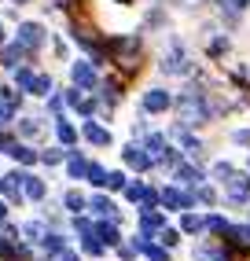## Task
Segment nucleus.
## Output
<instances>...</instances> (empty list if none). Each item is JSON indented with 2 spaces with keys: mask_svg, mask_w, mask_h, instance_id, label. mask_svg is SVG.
<instances>
[{
  "mask_svg": "<svg viewBox=\"0 0 250 261\" xmlns=\"http://www.w3.org/2000/svg\"><path fill=\"white\" fill-rule=\"evenodd\" d=\"M92 214H96V217H114V206H111V199L96 195V199H92Z\"/></svg>",
  "mask_w": 250,
  "mask_h": 261,
  "instance_id": "9d476101",
  "label": "nucleus"
},
{
  "mask_svg": "<svg viewBox=\"0 0 250 261\" xmlns=\"http://www.w3.org/2000/svg\"><path fill=\"white\" fill-rule=\"evenodd\" d=\"M41 243H44V247H48L52 254H59V250H63V236H44Z\"/></svg>",
  "mask_w": 250,
  "mask_h": 261,
  "instance_id": "dca6fc26",
  "label": "nucleus"
},
{
  "mask_svg": "<svg viewBox=\"0 0 250 261\" xmlns=\"http://www.w3.org/2000/svg\"><path fill=\"white\" fill-rule=\"evenodd\" d=\"M166 103H169V99H166L162 89H151V92L144 96V107H147V111H166Z\"/></svg>",
  "mask_w": 250,
  "mask_h": 261,
  "instance_id": "39448f33",
  "label": "nucleus"
},
{
  "mask_svg": "<svg viewBox=\"0 0 250 261\" xmlns=\"http://www.w3.org/2000/svg\"><path fill=\"white\" fill-rule=\"evenodd\" d=\"M56 133H59V140H66V144H70V140H74V129H70V125H66V121H59V125H56Z\"/></svg>",
  "mask_w": 250,
  "mask_h": 261,
  "instance_id": "a211bd4d",
  "label": "nucleus"
},
{
  "mask_svg": "<svg viewBox=\"0 0 250 261\" xmlns=\"http://www.w3.org/2000/svg\"><path fill=\"white\" fill-rule=\"evenodd\" d=\"M41 159H44V162H48V166H56V162H59V159H63V154H59V151H52V147H48V151H44V154H41Z\"/></svg>",
  "mask_w": 250,
  "mask_h": 261,
  "instance_id": "aec40b11",
  "label": "nucleus"
},
{
  "mask_svg": "<svg viewBox=\"0 0 250 261\" xmlns=\"http://www.w3.org/2000/svg\"><path fill=\"white\" fill-rule=\"evenodd\" d=\"M22 236H26V243H41L44 239V224L41 221H26L22 224Z\"/></svg>",
  "mask_w": 250,
  "mask_h": 261,
  "instance_id": "0eeeda50",
  "label": "nucleus"
},
{
  "mask_svg": "<svg viewBox=\"0 0 250 261\" xmlns=\"http://www.w3.org/2000/svg\"><path fill=\"white\" fill-rule=\"evenodd\" d=\"M99 243H103V247H121V239H118V228H114L111 221H103V224H99Z\"/></svg>",
  "mask_w": 250,
  "mask_h": 261,
  "instance_id": "20e7f679",
  "label": "nucleus"
},
{
  "mask_svg": "<svg viewBox=\"0 0 250 261\" xmlns=\"http://www.w3.org/2000/svg\"><path fill=\"white\" fill-rule=\"evenodd\" d=\"M22 51H26L22 44H11V48H8L4 56H0V59H4V66H19V59H22Z\"/></svg>",
  "mask_w": 250,
  "mask_h": 261,
  "instance_id": "ddd939ff",
  "label": "nucleus"
},
{
  "mask_svg": "<svg viewBox=\"0 0 250 261\" xmlns=\"http://www.w3.org/2000/svg\"><path fill=\"white\" fill-rule=\"evenodd\" d=\"M85 140H92V144H107V140H111V136H107V129L103 125H96V121H88V125H85Z\"/></svg>",
  "mask_w": 250,
  "mask_h": 261,
  "instance_id": "423d86ee",
  "label": "nucleus"
},
{
  "mask_svg": "<svg viewBox=\"0 0 250 261\" xmlns=\"http://www.w3.org/2000/svg\"><path fill=\"white\" fill-rule=\"evenodd\" d=\"M22 188H26V199H30V202H41V199H44V180H41V177H26Z\"/></svg>",
  "mask_w": 250,
  "mask_h": 261,
  "instance_id": "f03ea898",
  "label": "nucleus"
},
{
  "mask_svg": "<svg viewBox=\"0 0 250 261\" xmlns=\"http://www.w3.org/2000/svg\"><path fill=\"white\" fill-rule=\"evenodd\" d=\"M228 195H232V199H246V195H250V184H246V177H236V180H232Z\"/></svg>",
  "mask_w": 250,
  "mask_h": 261,
  "instance_id": "f8f14e48",
  "label": "nucleus"
},
{
  "mask_svg": "<svg viewBox=\"0 0 250 261\" xmlns=\"http://www.w3.org/2000/svg\"><path fill=\"white\" fill-rule=\"evenodd\" d=\"M0 41H4V30H0Z\"/></svg>",
  "mask_w": 250,
  "mask_h": 261,
  "instance_id": "5701e85b",
  "label": "nucleus"
},
{
  "mask_svg": "<svg viewBox=\"0 0 250 261\" xmlns=\"http://www.w3.org/2000/svg\"><path fill=\"white\" fill-rule=\"evenodd\" d=\"M107 188H121L125 184V177H121V173H107V180H103Z\"/></svg>",
  "mask_w": 250,
  "mask_h": 261,
  "instance_id": "6ab92c4d",
  "label": "nucleus"
},
{
  "mask_svg": "<svg viewBox=\"0 0 250 261\" xmlns=\"http://www.w3.org/2000/svg\"><path fill=\"white\" fill-rule=\"evenodd\" d=\"M19 44H22V48H41V44H44V26L26 22V26L19 30Z\"/></svg>",
  "mask_w": 250,
  "mask_h": 261,
  "instance_id": "f257e3e1",
  "label": "nucleus"
},
{
  "mask_svg": "<svg viewBox=\"0 0 250 261\" xmlns=\"http://www.w3.org/2000/svg\"><path fill=\"white\" fill-rule=\"evenodd\" d=\"M66 169H70V177H85L88 162H85V159H70V166H66Z\"/></svg>",
  "mask_w": 250,
  "mask_h": 261,
  "instance_id": "2eb2a0df",
  "label": "nucleus"
},
{
  "mask_svg": "<svg viewBox=\"0 0 250 261\" xmlns=\"http://www.w3.org/2000/svg\"><path fill=\"white\" fill-rule=\"evenodd\" d=\"M74 81H78V85H92V81H96V70H92L88 63H78V66H74Z\"/></svg>",
  "mask_w": 250,
  "mask_h": 261,
  "instance_id": "6e6552de",
  "label": "nucleus"
},
{
  "mask_svg": "<svg viewBox=\"0 0 250 261\" xmlns=\"http://www.w3.org/2000/svg\"><path fill=\"white\" fill-rule=\"evenodd\" d=\"M85 173H88V180H92V184H96V188H99V184H103V180H107V173H103V169H99V166H88V169H85Z\"/></svg>",
  "mask_w": 250,
  "mask_h": 261,
  "instance_id": "f3484780",
  "label": "nucleus"
},
{
  "mask_svg": "<svg viewBox=\"0 0 250 261\" xmlns=\"http://www.w3.org/2000/svg\"><path fill=\"white\" fill-rule=\"evenodd\" d=\"M15 4H22V0H15Z\"/></svg>",
  "mask_w": 250,
  "mask_h": 261,
  "instance_id": "b1692460",
  "label": "nucleus"
},
{
  "mask_svg": "<svg viewBox=\"0 0 250 261\" xmlns=\"http://www.w3.org/2000/svg\"><path fill=\"white\" fill-rule=\"evenodd\" d=\"M63 202H66V210H70V214H81V210H85V195H81V191H66Z\"/></svg>",
  "mask_w": 250,
  "mask_h": 261,
  "instance_id": "1a4fd4ad",
  "label": "nucleus"
},
{
  "mask_svg": "<svg viewBox=\"0 0 250 261\" xmlns=\"http://www.w3.org/2000/svg\"><path fill=\"white\" fill-rule=\"evenodd\" d=\"M125 162L136 166V169H147V166H151V154H144L140 147H125Z\"/></svg>",
  "mask_w": 250,
  "mask_h": 261,
  "instance_id": "7ed1b4c3",
  "label": "nucleus"
},
{
  "mask_svg": "<svg viewBox=\"0 0 250 261\" xmlns=\"http://www.w3.org/2000/svg\"><path fill=\"white\" fill-rule=\"evenodd\" d=\"M56 261H78V257H74V254H66V250H59V257H56Z\"/></svg>",
  "mask_w": 250,
  "mask_h": 261,
  "instance_id": "412c9836",
  "label": "nucleus"
},
{
  "mask_svg": "<svg viewBox=\"0 0 250 261\" xmlns=\"http://www.w3.org/2000/svg\"><path fill=\"white\" fill-rule=\"evenodd\" d=\"M4 214H8V206H4V202H0V221H4Z\"/></svg>",
  "mask_w": 250,
  "mask_h": 261,
  "instance_id": "4be33fe9",
  "label": "nucleus"
},
{
  "mask_svg": "<svg viewBox=\"0 0 250 261\" xmlns=\"http://www.w3.org/2000/svg\"><path fill=\"white\" fill-rule=\"evenodd\" d=\"M140 224H144V232L162 228V214H144V217H140Z\"/></svg>",
  "mask_w": 250,
  "mask_h": 261,
  "instance_id": "4468645a",
  "label": "nucleus"
},
{
  "mask_svg": "<svg viewBox=\"0 0 250 261\" xmlns=\"http://www.w3.org/2000/svg\"><path fill=\"white\" fill-rule=\"evenodd\" d=\"M8 154H11V159H19L22 166H30L33 159H37V151H30V147H22V144H15V147H11Z\"/></svg>",
  "mask_w": 250,
  "mask_h": 261,
  "instance_id": "9b49d317",
  "label": "nucleus"
}]
</instances>
